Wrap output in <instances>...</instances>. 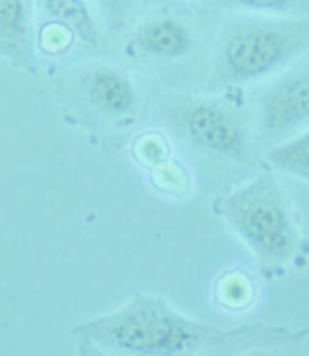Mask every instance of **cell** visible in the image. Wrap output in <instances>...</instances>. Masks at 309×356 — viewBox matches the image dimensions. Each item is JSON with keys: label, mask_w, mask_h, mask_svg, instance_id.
<instances>
[{"label": "cell", "mask_w": 309, "mask_h": 356, "mask_svg": "<svg viewBox=\"0 0 309 356\" xmlns=\"http://www.w3.org/2000/svg\"><path fill=\"white\" fill-rule=\"evenodd\" d=\"M309 118V70L300 66L283 74L261 99L259 120L269 136L303 130Z\"/></svg>", "instance_id": "5b68a950"}, {"label": "cell", "mask_w": 309, "mask_h": 356, "mask_svg": "<svg viewBox=\"0 0 309 356\" xmlns=\"http://www.w3.org/2000/svg\"><path fill=\"white\" fill-rule=\"evenodd\" d=\"M309 22L238 14L224 22L215 44L212 78L222 86H242L281 72L308 53Z\"/></svg>", "instance_id": "7a4b0ae2"}, {"label": "cell", "mask_w": 309, "mask_h": 356, "mask_svg": "<svg viewBox=\"0 0 309 356\" xmlns=\"http://www.w3.org/2000/svg\"><path fill=\"white\" fill-rule=\"evenodd\" d=\"M142 0H97L99 14L106 27L120 31L137 10Z\"/></svg>", "instance_id": "7c38bea8"}, {"label": "cell", "mask_w": 309, "mask_h": 356, "mask_svg": "<svg viewBox=\"0 0 309 356\" xmlns=\"http://www.w3.org/2000/svg\"><path fill=\"white\" fill-rule=\"evenodd\" d=\"M87 101L105 116L122 120L130 118L137 108V93L132 80L118 68H95L83 80Z\"/></svg>", "instance_id": "ba28073f"}, {"label": "cell", "mask_w": 309, "mask_h": 356, "mask_svg": "<svg viewBox=\"0 0 309 356\" xmlns=\"http://www.w3.org/2000/svg\"><path fill=\"white\" fill-rule=\"evenodd\" d=\"M39 8L60 31L83 47L97 51L103 44L101 27L87 0H39Z\"/></svg>", "instance_id": "9c48e42d"}, {"label": "cell", "mask_w": 309, "mask_h": 356, "mask_svg": "<svg viewBox=\"0 0 309 356\" xmlns=\"http://www.w3.org/2000/svg\"><path fill=\"white\" fill-rule=\"evenodd\" d=\"M195 47L192 27L174 16H153L135 27L128 39V53L151 60H178Z\"/></svg>", "instance_id": "8992f818"}, {"label": "cell", "mask_w": 309, "mask_h": 356, "mask_svg": "<svg viewBox=\"0 0 309 356\" xmlns=\"http://www.w3.org/2000/svg\"><path fill=\"white\" fill-rule=\"evenodd\" d=\"M170 120L195 147L217 157L244 161L249 140L240 118L217 99H192L170 108Z\"/></svg>", "instance_id": "277c9868"}, {"label": "cell", "mask_w": 309, "mask_h": 356, "mask_svg": "<svg viewBox=\"0 0 309 356\" xmlns=\"http://www.w3.org/2000/svg\"><path fill=\"white\" fill-rule=\"evenodd\" d=\"M306 327L247 323L222 327L195 320L157 294H133L120 308L72 330L81 355L230 356L276 355L308 347Z\"/></svg>", "instance_id": "6da1fadb"}, {"label": "cell", "mask_w": 309, "mask_h": 356, "mask_svg": "<svg viewBox=\"0 0 309 356\" xmlns=\"http://www.w3.org/2000/svg\"><path fill=\"white\" fill-rule=\"evenodd\" d=\"M0 58L35 72L31 0H0Z\"/></svg>", "instance_id": "52a82bcc"}, {"label": "cell", "mask_w": 309, "mask_h": 356, "mask_svg": "<svg viewBox=\"0 0 309 356\" xmlns=\"http://www.w3.org/2000/svg\"><path fill=\"white\" fill-rule=\"evenodd\" d=\"M230 231L261 264L281 267L298 256L301 244L296 211L283 184L259 172L217 202Z\"/></svg>", "instance_id": "3957f363"}, {"label": "cell", "mask_w": 309, "mask_h": 356, "mask_svg": "<svg viewBox=\"0 0 309 356\" xmlns=\"http://www.w3.org/2000/svg\"><path fill=\"white\" fill-rule=\"evenodd\" d=\"M222 8L238 14H257L274 18H303L308 16L309 0H215Z\"/></svg>", "instance_id": "8fae6325"}, {"label": "cell", "mask_w": 309, "mask_h": 356, "mask_svg": "<svg viewBox=\"0 0 309 356\" xmlns=\"http://www.w3.org/2000/svg\"><path fill=\"white\" fill-rule=\"evenodd\" d=\"M267 163L284 172L288 177H294L308 182L309 178V136L308 130H301L298 136H292L284 142L276 143L265 155Z\"/></svg>", "instance_id": "30bf717a"}]
</instances>
